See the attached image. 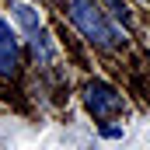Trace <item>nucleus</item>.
<instances>
[{
	"label": "nucleus",
	"instance_id": "obj_1",
	"mask_svg": "<svg viewBox=\"0 0 150 150\" xmlns=\"http://www.w3.org/2000/svg\"><path fill=\"white\" fill-rule=\"evenodd\" d=\"M67 14H70L74 28L84 35V42H91L101 52H112L126 42L122 28L115 25V18L108 11L98 7V0H67Z\"/></svg>",
	"mask_w": 150,
	"mask_h": 150
},
{
	"label": "nucleus",
	"instance_id": "obj_2",
	"mask_svg": "<svg viewBox=\"0 0 150 150\" xmlns=\"http://www.w3.org/2000/svg\"><path fill=\"white\" fill-rule=\"evenodd\" d=\"M84 108L94 115V119H115V115L126 112V98H122V91L112 87L108 80H91L87 87H84Z\"/></svg>",
	"mask_w": 150,
	"mask_h": 150
},
{
	"label": "nucleus",
	"instance_id": "obj_3",
	"mask_svg": "<svg viewBox=\"0 0 150 150\" xmlns=\"http://www.w3.org/2000/svg\"><path fill=\"white\" fill-rule=\"evenodd\" d=\"M21 70V45L7 21H0V77H18Z\"/></svg>",
	"mask_w": 150,
	"mask_h": 150
},
{
	"label": "nucleus",
	"instance_id": "obj_4",
	"mask_svg": "<svg viewBox=\"0 0 150 150\" xmlns=\"http://www.w3.org/2000/svg\"><path fill=\"white\" fill-rule=\"evenodd\" d=\"M11 14H14V21H18L28 35L42 28V18H38V11L32 7V4H21V0H18V4H11Z\"/></svg>",
	"mask_w": 150,
	"mask_h": 150
},
{
	"label": "nucleus",
	"instance_id": "obj_5",
	"mask_svg": "<svg viewBox=\"0 0 150 150\" xmlns=\"http://www.w3.org/2000/svg\"><path fill=\"white\" fill-rule=\"evenodd\" d=\"M28 42H32V52H35V59H38V67H52V42H49V35L38 28V32H32L28 35Z\"/></svg>",
	"mask_w": 150,
	"mask_h": 150
},
{
	"label": "nucleus",
	"instance_id": "obj_6",
	"mask_svg": "<svg viewBox=\"0 0 150 150\" xmlns=\"http://www.w3.org/2000/svg\"><path fill=\"white\" fill-rule=\"evenodd\" d=\"M105 7H108V14H112L115 21H122V25H129V7L122 4V0H101Z\"/></svg>",
	"mask_w": 150,
	"mask_h": 150
},
{
	"label": "nucleus",
	"instance_id": "obj_7",
	"mask_svg": "<svg viewBox=\"0 0 150 150\" xmlns=\"http://www.w3.org/2000/svg\"><path fill=\"white\" fill-rule=\"evenodd\" d=\"M98 133H101L105 140H122V126H101Z\"/></svg>",
	"mask_w": 150,
	"mask_h": 150
},
{
	"label": "nucleus",
	"instance_id": "obj_8",
	"mask_svg": "<svg viewBox=\"0 0 150 150\" xmlns=\"http://www.w3.org/2000/svg\"><path fill=\"white\" fill-rule=\"evenodd\" d=\"M140 4H150V0H140Z\"/></svg>",
	"mask_w": 150,
	"mask_h": 150
}]
</instances>
